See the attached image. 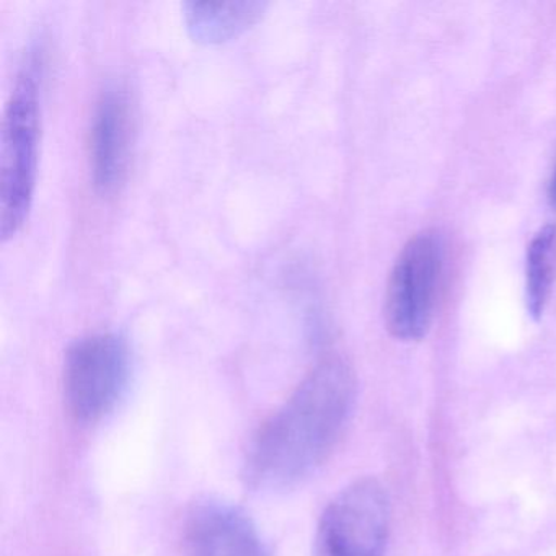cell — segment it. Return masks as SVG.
<instances>
[{
	"mask_svg": "<svg viewBox=\"0 0 556 556\" xmlns=\"http://www.w3.org/2000/svg\"><path fill=\"white\" fill-rule=\"evenodd\" d=\"M43 60L31 51L5 106L0 149V237L14 239L27 223L37 190Z\"/></svg>",
	"mask_w": 556,
	"mask_h": 556,
	"instance_id": "2",
	"label": "cell"
},
{
	"mask_svg": "<svg viewBox=\"0 0 556 556\" xmlns=\"http://www.w3.org/2000/svg\"><path fill=\"white\" fill-rule=\"evenodd\" d=\"M354 400L350 364L341 357L321 361L260 428L247 458L250 486L288 490L311 477L340 441Z\"/></svg>",
	"mask_w": 556,
	"mask_h": 556,
	"instance_id": "1",
	"label": "cell"
},
{
	"mask_svg": "<svg viewBox=\"0 0 556 556\" xmlns=\"http://www.w3.org/2000/svg\"><path fill=\"white\" fill-rule=\"evenodd\" d=\"M389 523L386 488L374 478L354 481L325 507L314 556H383Z\"/></svg>",
	"mask_w": 556,
	"mask_h": 556,
	"instance_id": "5",
	"label": "cell"
},
{
	"mask_svg": "<svg viewBox=\"0 0 556 556\" xmlns=\"http://www.w3.org/2000/svg\"><path fill=\"white\" fill-rule=\"evenodd\" d=\"M548 200L549 203H552V206L556 210V167L555 172H553L552 180H549Z\"/></svg>",
	"mask_w": 556,
	"mask_h": 556,
	"instance_id": "10",
	"label": "cell"
},
{
	"mask_svg": "<svg viewBox=\"0 0 556 556\" xmlns=\"http://www.w3.org/2000/svg\"><path fill=\"white\" fill-rule=\"evenodd\" d=\"M444 247L431 230L409 239L390 273L386 294V324L402 341H418L434 317Z\"/></svg>",
	"mask_w": 556,
	"mask_h": 556,
	"instance_id": "4",
	"label": "cell"
},
{
	"mask_svg": "<svg viewBox=\"0 0 556 556\" xmlns=\"http://www.w3.org/2000/svg\"><path fill=\"white\" fill-rule=\"evenodd\" d=\"M556 269V226L540 229L527 249L526 299L527 311L540 318L552 294Z\"/></svg>",
	"mask_w": 556,
	"mask_h": 556,
	"instance_id": "9",
	"label": "cell"
},
{
	"mask_svg": "<svg viewBox=\"0 0 556 556\" xmlns=\"http://www.w3.org/2000/svg\"><path fill=\"white\" fill-rule=\"evenodd\" d=\"M132 115L128 90L110 84L100 93L90 123V177L102 197L118 190L128 170Z\"/></svg>",
	"mask_w": 556,
	"mask_h": 556,
	"instance_id": "6",
	"label": "cell"
},
{
	"mask_svg": "<svg viewBox=\"0 0 556 556\" xmlns=\"http://www.w3.org/2000/svg\"><path fill=\"white\" fill-rule=\"evenodd\" d=\"M266 8L263 2H187L185 25L197 43H226L250 30Z\"/></svg>",
	"mask_w": 556,
	"mask_h": 556,
	"instance_id": "8",
	"label": "cell"
},
{
	"mask_svg": "<svg viewBox=\"0 0 556 556\" xmlns=\"http://www.w3.org/2000/svg\"><path fill=\"white\" fill-rule=\"evenodd\" d=\"M188 556H269L253 520L233 504L207 500L187 520Z\"/></svg>",
	"mask_w": 556,
	"mask_h": 556,
	"instance_id": "7",
	"label": "cell"
},
{
	"mask_svg": "<svg viewBox=\"0 0 556 556\" xmlns=\"http://www.w3.org/2000/svg\"><path fill=\"white\" fill-rule=\"evenodd\" d=\"M131 350L118 333L80 338L64 359V396L84 425L102 421L118 406L131 379Z\"/></svg>",
	"mask_w": 556,
	"mask_h": 556,
	"instance_id": "3",
	"label": "cell"
}]
</instances>
